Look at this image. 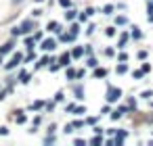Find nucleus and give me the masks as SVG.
Masks as SVG:
<instances>
[{"mask_svg": "<svg viewBox=\"0 0 153 146\" xmlns=\"http://www.w3.org/2000/svg\"><path fill=\"white\" fill-rule=\"evenodd\" d=\"M105 73H107L105 69H97V71H95V75H97V77H105Z\"/></svg>", "mask_w": 153, "mask_h": 146, "instance_id": "nucleus-6", "label": "nucleus"}, {"mask_svg": "<svg viewBox=\"0 0 153 146\" xmlns=\"http://www.w3.org/2000/svg\"><path fill=\"white\" fill-rule=\"evenodd\" d=\"M48 29H51V31H59V23H55V21L48 23Z\"/></svg>", "mask_w": 153, "mask_h": 146, "instance_id": "nucleus-4", "label": "nucleus"}, {"mask_svg": "<svg viewBox=\"0 0 153 146\" xmlns=\"http://www.w3.org/2000/svg\"><path fill=\"white\" fill-rule=\"evenodd\" d=\"M19 61H21V54H15V57H13V61H11V63L6 65V69H13V67H15V65H17Z\"/></svg>", "mask_w": 153, "mask_h": 146, "instance_id": "nucleus-3", "label": "nucleus"}, {"mask_svg": "<svg viewBox=\"0 0 153 146\" xmlns=\"http://www.w3.org/2000/svg\"><path fill=\"white\" fill-rule=\"evenodd\" d=\"M120 96H122V92H120V90H113V88H111V90H109V96H107V100H118Z\"/></svg>", "mask_w": 153, "mask_h": 146, "instance_id": "nucleus-1", "label": "nucleus"}, {"mask_svg": "<svg viewBox=\"0 0 153 146\" xmlns=\"http://www.w3.org/2000/svg\"><path fill=\"white\" fill-rule=\"evenodd\" d=\"M55 46H57V44H55V40H46L44 44H42V48H44V50H53Z\"/></svg>", "mask_w": 153, "mask_h": 146, "instance_id": "nucleus-2", "label": "nucleus"}, {"mask_svg": "<svg viewBox=\"0 0 153 146\" xmlns=\"http://www.w3.org/2000/svg\"><path fill=\"white\" fill-rule=\"evenodd\" d=\"M132 38H141V31H139L136 27H134V31H132Z\"/></svg>", "mask_w": 153, "mask_h": 146, "instance_id": "nucleus-7", "label": "nucleus"}, {"mask_svg": "<svg viewBox=\"0 0 153 146\" xmlns=\"http://www.w3.org/2000/svg\"><path fill=\"white\" fill-rule=\"evenodd\" d=\"M61 65H69V54H63L61 57Z\"/></svg>", "mask_w": 153, "mask_h": 146, "instance_id": "nucleus-5", "label": "nucleus"}]
</instances>
